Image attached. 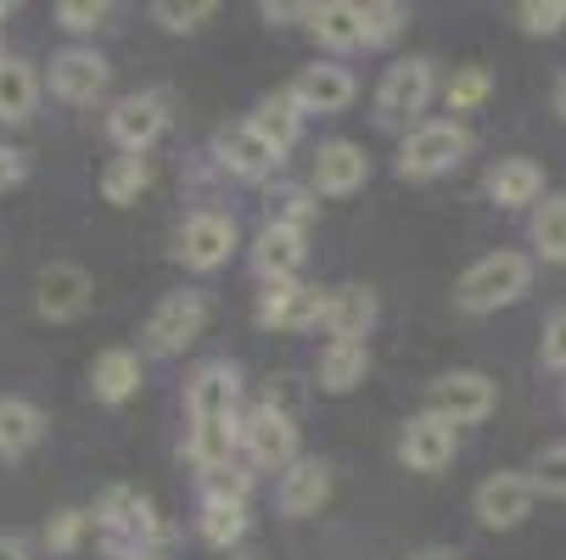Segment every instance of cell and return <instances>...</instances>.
Returning <instances> with one entry per match:
<instances>
[{
    "instance_id": "26",
    "label": "cell",
    "mask_w": 566,
    "mask_h": 560,
    "mask_svg": "<svg viewBox=\"0 0 566 560\" xmlns=\"http://www.w3.org/2000/svg\"><path fill=\"white\" fill-rule=\"evenodd\" d=\"M40 107V73L23 56L0 62V124H29Z\"/></svg>"
},
{
    "instance_id": "5",
    "label": "cell",
    "mask_w": 566,
    "mask_h": 560,
    "mask_svg": "<svg viewBox=\"0 0 566 560\" xmlns=\"http://www.w3.org/2000/svg\"><path fill=\"white\" fill-rule=\"evenodd\" d=\"M438 91V78H432V62L427 56H410V62H392L381 73V85H376V124L387 129H403V124H416L427 113Z\"/></svg>"
},
{
    "instance_id": "4",
    "label": "cell",
    "mask_w": 566,
    "mask_h": 560,
    "mask_svg": "<svg viewBox=\"0 0 566 560\" xmlns=\"http://www.w3.org/2000/svg\"><path fill=\"white\" fill-rule=\"evenodd\" d=\"M465 151H471V135L460 124H416L398 151V180H438L465 163Z\"/></svg>"
},
{
    "instance_id": "34",
    "label": "cell",
    "mask_w": 566,
    "mask_h": 560,
    "mask_svg": "<svg viewBox=\"0 0 566 560\" xmlns=\"http://www.w3.org/2000/svg\"><path fill=\"white\" fill-rule=\"evenodd\" d=\"M248 488H253V471H241L235 459H230V465H219V471H202V494H208V499L248 505Z\"/></svg>"
},
{
    "instance_id": "1",
    "label": "cell",
    "mask_w": 566,
    "mask_h": 560,
    "mask_svg": "<svg viewBox=\"0 0 566 560\" xmlns=\"http://www.w3.org/2000/svg\"><path fill=\"white\" fill-rule=\"evenodd\" d=\"M241 376L235 364L213 359L186 387V454L197 471H219L241 448Z\"/></svg>"
},
{
    "instance_id": "46",
    "label": "cell",
    "mask_w": 566,
    "mask_h": 560,
    "mask_svg": "<svg viewBox=\"0 0 566 560\" xmlns=\"http://www.w3.org/2000/svg\"><path fill=\"white\" fill-rule=\"evenodd\" d=\"M7 12H12V7H7V0H0V18H7Z\"/></svg>"
},
{
    "instance_id": "28",
    "label": "cell",
    "mask_w": 566,
    "mask_h": 560,
    "mask_svg": "<svg viewBox=\"0 0 566 560\" xmlns=\"http://www.w3.org/2000/svg\"><path fill=\"white\" fill-rule=\"evenodd\" d=\"M365 376H370V348L365 342H332L326 353H319V370H314L319 392H354Z\"/></svg>"
},
{
    "instance_id": "8",
    "label": "cell",
    "mask_w": 566,
    "mask_h": 560,
    "mask_svg": "<svg viewBox=\"0 0 566 560\" xmlns=\"http://www.w3.org/2000/svg\"><path fill=\"white\" fill-rule=\"evenodd\" d=\"M107 85H113V67H107L96 51L67 45V51L51 56V96H56V102H67V107H96V102L107 96Z\"/></svg>"
},
{
    "instance_id": "35",
    "label": "cell",
    "mask_w": 566,
    "mask_h": 560,
    "mask_svg": "<svg viewBox=\"0 0 566 560\" xmlns=\"http://www.w3.org/2000/svg\"><path fill=\"white\" fill-rule=\"evenodd\" d=\"M403 12L398 0H370L365 7V45H387V40H398V29H403Z\"/></svg>"
},
{
    "instance_id": "6",
    "label": "cell",
    "mask_w": 566,
    "mask_h": 560,
    "mask_svg": "<svg viewBox=\"0 0 566 560\" xmlns=\"http://www.w3.org/2000/svg\"><path fill=\"white\" fill-rule=\"evenodd\" d=\"M500 404V387L482 376V370H449L432 381L427 392V415L449 421V426H476V421H489Z\"/></svg>"
},
{
    "instance_id": "37",
    "label": "cell",
    "mask_w": 566,
    "mask_h": 560,
    "mask_svg": "<svg viewBox=\"0 0 566 560\" xmlns=\"http://www.w3.org/2000/svg\"><path fill=\"white\" fill-rule=\"evenodd\" d=\"M85 527H91V516H85V510H56V516L45 521V543H51L56 554H73V549H78V538H85Z\"/></svg>"
},
{
    "instance_id": "36",
    "label": "cell",
    "mask_w": 566,
    "mask_h": 560,
    "mask_svg": "<svg viewBox=\"0 0 566 560\" xmlns=\"http://www.w3.org/2000/svg\"><path fill=\"white\" fill-rule=\"evenodd\" d=\"M443 96H449V113H471L482 96H489V67H460Z\"/></svg>"
},
{
    "instance_id": "29",
    "label": "cell",
    "mask_w": 566,
    "mask_h": 560,
    "mask_svg": "<svg viewBox=\"0 0 566 560\" xmlns=\"http://www.w3.org/2000/svg\"><path fill=\"white\" fill-rule=\"evenodd\" d=\"M151 186V163L146 157H113V163L102 169V197L113 202V208H129V202H140V191Z\"/></svg>"
},
{
    "instance_id": "3",
    "label": "cell",
    "mask_w": 566,
    "mask_h": 560,
    "mask_svg": "<svg viewBox=\"0 0 566 560\" xmlns=\"http://www.w3.org/2000/svg\"><path fill=\"white\" fill-rule=\"evenodd\" d=\"M527 286H533V264L522 253H489V258H476L454 281V308H465V314H500V308L522 303Z\"/></svg>"
},
{
    "instance_id": "16",
    "label": "cell",
    "mask_w": 566,
    "mask_h": 560,
    "mask_svg": "<svg viewBox=\"0 0 566 560\" xmlns=\"http://www.w3.org/2000/svg\"><path fill=\"white\" fill-rule=\"evenodd\" d=\"M91 292L96 286H91V275L78 270V264H45L40 270V286H34V308L62 326V319H78V314L91 308Z\"/></svg>"
},
{
    "instance_id": "31",
    "label": "cell",
    "mask_w": 566,
    "mask_h": 560,
    "mask_svg": "<svg viewBox=\"0 0 566 560\" xmlns=\"http://www.w3.org/2000/svg\"><path fill=\"white\" fill-rule=\"evenodd\" d=\"M248 538V505H230V499H202V543L230 549Z\"/></svg>"
},
{
    "instance_id": "25",
    "label": "cell",
    "mask_w": 566,
    "mask_h": 560,
    "mask_svg": "<svg viewBox=\"0 0 566 560\" xmlns=\"http://www.w3.org/2000/svg\"><path fill=\"white\" fill-rule=\"evenodd\" d=\"M91 392L102 398V404H124V398H135V392H140V353H129V348L96 353V364H91Z\"/></svg>"
},
{
    "instance_id": "38",
    "label": "cell",
    "mask_w": 566,
    "mask_h": 560,
    "mask_svg": "<svg viewBox=\"0 0 566 560\" xmlns=\"http://www.w3.org/2000/svg\"><path fill=\"white\" fill-rule=\"evenodd\" d=\"M533 488L549 494V499H566V443L544 448V459L533 465Z\"/></svg>"
},
{
    "instance_id": "2",
    "label": "cell",
    "mask_w": 566,
    "mask_h": 560,
    "mask_svg": "<svg viewBox=\"0 0 566 560\" xmlns=\"http://www.w3.org/2000/svg\"><path fill=\"white\" fill-rule=\"evenodd\" d=\"M96 538L113 560H169V527L135 488H107L96 505Z\"/></svg>"
},
{
    "instance_id": "15",
    "label": "cell",
    "mask_w": 566,
    "mask_h": 560,
    "mask_svg": "<svg viewBox=\"0 0 566 560\" xmlns=\"http://www.w3.org/2000/svg\"><path fill=\"white\" fill-rule=\"evenodd\" d=\"M213 157H219V169H224V175L248 180V186H259V180H270V175L281 169V151H275V146H264L248 124L219 129V135H213Z\"/></svg>"
},
{
    "instance_id": "19",
    "label": "cell",
    "mask_w": 566,
    "mask_h": 560,
    "mask_svg": "<svg viewBox=\"0 0 566 560\" xmlns=\"http://www.w3.org/2000/svg\"><path fill=\"white\" fill-rule=\"evenodd\" d=\"M370 326H376V292L370 286L326 292V331H332V342H365Z\"/></svg>"
},
{
    "instance_id": "14",
    "label": "cell",
    "mask_w": 566,
    "mask_h": 560,
    "mask_svg": "<svg viewBox=\"0 0 566 560\" xmlns=\"http://www.w3.org/2000/svg\"><path fill=\"white\" fill-rule=\"evenodd\" d=\"M354 73L343 67V62H308V67H297V78L286 85V96L303 107V113H343L348 102H354Z\"/></svg>"
},
{
    "instance_id": "39",
    "label": "cell",
    "mask_w": 566,
    "mask_h": 560,
    "mask_svg": "<svg viewBox=\"0 0 566 560\" xmlns=\"http://www.w3.org/2000/svg\"><path fill=\"white\" fill-rule=\"evenodd\" d=\"M308 213H314L308 191L286 186V191H281V197L270 202V219H264V224H286V230H303V224H308Z\"/></svg>"
},
{
    "instance_id": "32",
    "label": "cell",
    "mask_w": 566,
    "mask_h": 560,
    "mask_svg": "<svg viewBox=\"0 0 566 560\" xmlns=\"http://www.w3.org/2000/svg\"><path fill=\"white\" fill-rule=\"evenodd\" d=\"M213 12H219L213 0H157V7H151V18L164 23L169 34H197Z\"/></svg>"
},
{
    "instance_id": "11",
    "label": "cell",
    "mask_w": 566,
    "mask_h": 560,
    "mask_svg": "<svg viewBox=\"0 0 566 560\" xmlns=\"http://www.w3.org/2000/svg\"><path fill=\"white\" fill-rule=\"evenodd\" d=\"M164 129H169L164 96H124V102L107 113V135H113V146L129 151V157H146L157 140H164Z\"/></svg>"
},
{
    "instance_id": "42",
    "label": "cell",
    "mask_w": 566,
    "mask_h": 560,
    "mask_svg": "<svg viewBox=\"0 0 566 560\" xmlns=\"http://www.w3.org/2000/svg\"><path fill=\"white\" fill-rule=\"evenodd\" d=\"M23 175H29V163H23V151H18V146H7V140H0V197H7V191H18V186H23Z\"/></svg>"
},
{
    "instance_id": "30",
    "label": "cell",
    "mask_w": 566,
    "mask_h": 560,
    "mask_svg": "<svg viewBox=\"0 0 566 560\" xmlns=\"http://www.w3.org/2000/svg\"><path fill=\"white\" fill-rule=\"evenodd\" d=\"M533 247L544 264H566V197H544L533 208Z\"/></svg>"
},
{
    "instance_id": "40",
    "label": "cell",
    "mask_w": 566,
    "mask_h": 560,
    "mask_svg": "<svg viewBox=\"0 0 566 560\" xmlns=\"http://www.w3.org/2000/svg\"><path fill=\"white\" fill-rule=\"evenodd\" d=\"M56 23L73 29V34H91V29L107 23V7H102V0H62V7H56Z\"/></svg>"
},
{
    "instance_id": "23",
    "label": "cell",
    "mask_w": 566,
    "mask_h": 560,
    "mask_svg": "<svg viewBox=\"0 0 566 560\" xmlns=\"http://www.w3.org/2000/svg\"><path fill=\"white\" fill-rule=\"evenodd\" d=\"M308 29L326 51H359L365 45V7L354 0H326V7H308Z\"/></svg>"
},
{
    "instance_id": "13",
    "label": "cell",
    "mask_w": 566,
    "mask_h": 560,
    "mask_svg": "<svg viewBox=\"0 0 566 560\" xmlns=\"http://www.w3.org/2000/svg\"><path fill=\"white\" fill-rule=\"evenodd\" d=\"M230 247H235V219L230 213H191L186 219V230H180V264L186 270H197V275H208V270H219L224 258H230Z\"/></svg>"
},
{
    "instance_id": "20",
    "label": "cell",
    "mask_w": 566,
    "mask_h": 560,
    "mask_svg": "<svg viewBox=\"0 0 566 560\" xmlns=\"http://www.w3.org/2000/svg\"><path fill=\"white\" fill-rule=\"evenodd\" d=\"M326 499H332V471L319 459H297L292 471H281V488H275L281 516H314Z\"/></svg>"
},
{
    "instance_id": "27",
    "label": "cell",
    "mask_w": 566,
    "mask_h": 560,
    "mask_svg": "<svg viewBox=\"0 0 566 560\" xmlns=\"http://www.w3.org/2000/svg\"><path fill=\"white\" fill-rule=\"evenodd\" d=\"M40 437H45V415L29 404V398L0 392V459H23Z\"/></svg>"
},
{
    "instance_id": "24",
    "label": "cell",
    "mask_w": 566,
    "mask_h": 560,
    "mask_svg": "<svg viewBox=\"0 0 566 560\" xmlns=\"http://www.w3.org/2000/svg\"><path fill=\"white\" fill-rule=\"evenodd\" d=\"M248 129H253L264 146H275V151L286 157V151L297 146V135H303V107H297L286 91H275V96H264V102L253 107Z\"/></svg>"
},
{
    "instance_id": "45",
    "label": "cell",
    "mask_w": 566,
    "mask_h": 560,
    "mask_svg": "<svg viewBox=\"0 0 566 560\" xmlns=\"http://www.w3.org/2000/svg\"><path fill=\"white\" fill-rule=\"evenodd\" d=\"M421 560H454V554H443V549H427V554H421Z\"/></svg>"
},
{
    "instance_id": "17",
    "label": "cell",
    "mask_w": 566,
    "mask_h": 560,
    "mask_svg": "<svg viewBox=\"0 0 566 560\" xmlns=\"http://www.w3.org/2000/svg\"><path fill=\"white\" fill-rule=\"evenodd\" d=\"M398 459L410 465V471H421V476L443 471V465L454 459V426H449V421H438V415H416V421H403V432H398Z\"/></svg>"
},
{
    "instance_id": "43",
    "label": "cell",
    "mask_w": 566,
    "mask_h": 560,
    "mask_svg": "<svg viewBox=\"0 0 566 560\" xmlns=\"http://www.w3.org/2000/svg\"><path fill=\"white\" fill-rule=\"evenodd\" d=\"M0 560H29L23 538H0Z\"/></svg>"
},
{
    "instance_id": "9",
    "label": "cell",
    "mask_w": 566,
    "mask_h": 560,
    "mask_svg": "<svg viewBox=\"0 0 566 560\" xmlns=\"http://www.w3.org/2000/svg\"><path fill=\"white\" fill-rule=\"evenodd\" d=\"M241 454H248L259 471H292L297 465V421L259 404L248 421H241Z\"/></svg>"
},
{
    "instance_id": "21",
    "label": "cell",
    "mask_w": 566,
    "mask_h": 560,
    "mask_svg": "<svg viewBox=\"0 0 566 560\" xmlns=\"http://www.w3.org/2000/svg\"><path fill=\"white\" fill-rule=\"evenodd\" d=\"M253 270L281 286V281H297L303 270V230H286V224H264L259 242H253Z\"/></svg>"
},
{
    "instance_id": "18",
    "label": "cell",
    "mask_w": 566,
    "mask_h": 560,
    "mask_svg": "<svg viewBox=\"0 0 566 560\" xmlns=\"http://www.w3.org/2000/svg\"><path fill=\"white\" fill-rule=\"evenodd\" d=\"M370 180V157L354 140H326L314 151V191L319 197H354Z\"/></svg>"
},
{
    "instance_id": "41",
    "label": "cell",
    "mask_w": 566,
    "mask_h": 560,
    "mask_svg": "<svg viewBox=\"0 0 566 560\" xmlns=\"http://www.w3.org/2000/svg\"><path fill=\"white\" fill-rule=\"evenodd\" d=\"M538 359L549 370H566V308L549 314V326H544V342H538Z\"/></svg>"
},
{
    "instance_id": "22",
    "label": "cell",
    "mask_w": 566,
    "mask_h": 560,
    "mask_svg": "<svg viewBox=\"0 0 566 560\" xmlns=\"http://www.w3.org/2000/svg\"><path fill=\"white\" fill-rule=\"evenodd\" d=\"M489 197L500 208H538L544 197V169L533 163V157H500V163L489 169Z\"/></svg>"
},
{
    "instance_id": "12",
    "label": "cell",
    "mask_w": 566,
    "mask_h": 560,
    "mask_svg": "<svg viewBox=\"0 0 566 560\" xmlns=\"http://www.w3.org/2000/svg\"><path fill=\"white\" fill-rule=\"evenodd\" d=\"M533 494H538V488H533V476H522V471H494L489 483L476 488L471 510H476V521H482V527L505 532V527H522V521H527Z\"/></svg>"
},
{
    "instance_id": "44",
    "label": "cell",
    "mask_w": 566,
    "mask_h": 560,
    "mask_svg": "<svg viewBox=\"0 0 566 560\" xmlns=\"http://www.w3.org/2000/svg\"><path fill=\"white\" fill-rule=\"evenodd\" d=\"M555 113L566 118V78H560V85H555Z\"/></svg>"
},
{
    "instance_id": "10",
    "label": "cell",
    "mask_w": 566,
    "mask_h": 560,
    "mask_svg": "<svg viewBox=\"0 0 566 560\" xmlns=\"http://www.w3.org/2000/svg\"><path fill=\"white\" fill-rule=\"evenodd\" d=\"M259 326L264 331H308L326 326V292L303 286V281H281L259 292Z\"/></svg>"
},
{
    "instance_id": "47",
    "label": "cell",
    "mask_w": 566,
    "mask_h": 560,
    "mask_svg": "<svg viewBox=\"0 0 566 560\" xmlns=\"http://www.w3.org/2000/svg\"><path fill=\"white\" fill-rule=\"evenodd\" d=\"M0 62H7V51H0Z\"/></svg>"
},
{
    "instance_id": "33",
    "label": "cell",
    "mask_w": 566,
    "mask_h": 560,
    "mask_svg": "<svg viewBox=\"0 0 566 560\" xmlns=\"http://www.w3.org/2000/svg\"><path fill=\"white\" fill-rule=\"evenodd\" d=\"M516 23H522V34L549 40V34L566 29V0H522V7H516Z\"/></svg>"
},
{
    "instance_id": "7",
    "label": "cell",
    "mask_w": 566,
    "mask_h": 560,
    "mask_svg": "<svg viewBox=\"0 0 566 560\" xmlns=\"http://www.w3.org/2000/svg\"><path fill=\"white\" fill-rule=\"evenodd\" d=\"M202 326H208V297L202 292H169L146 319V348L157 359H175L202 337Z\"/></svg>"
}]
</instances>
